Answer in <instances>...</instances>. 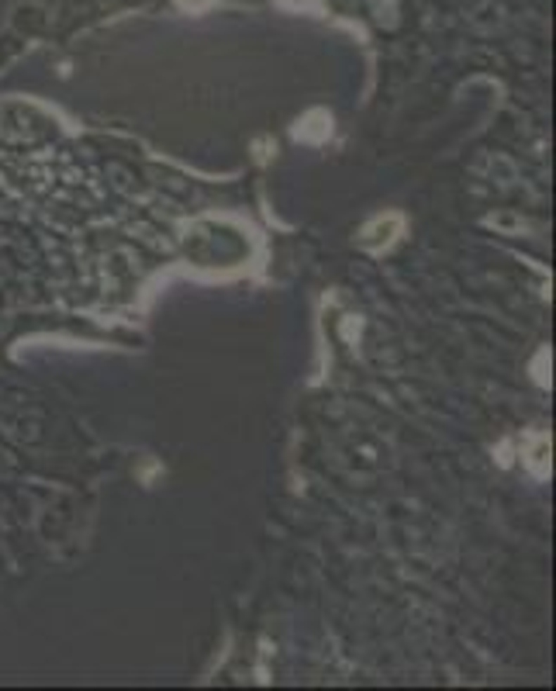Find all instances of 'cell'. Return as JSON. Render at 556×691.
<instances>
[{
    "mask_svg": "<svg viewBox=\"0 0 556 691\" xmlns=\"http://www.w3.org/2000/svg\"><path fill=\"white\" fill-rule=\"evenodd\" d=\"M397 228H401V218H397V214L377 218V221H370V225L359 232V243L366 245V249H380V245H387L391 239H394Z\"/></svg>",
    "mask_w": 556,
    "mask_h": 691,
    "instance_id": "6da1fadb",
    "label": "cell"
}]
</instances>
